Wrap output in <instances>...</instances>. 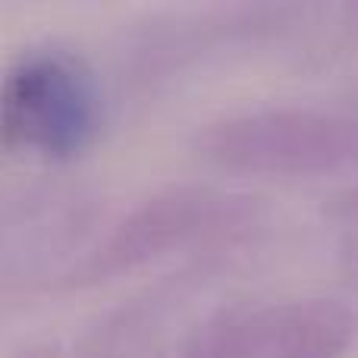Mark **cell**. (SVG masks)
Listing matches in <instances>:
<instances>
[{"instance_id":"obj_1","label":"cell","mask_w":358,"mask_h":358,"mask_svg":"<svg viewBox=\"0 0 358 358\" xmlns=\"http://www.w3.org/2000/svg\"><path fill=\"white\" fill-rule=\"evenodd\" d=\"M198 151L210 164L242 173H317L358 157L355 107L267 104L204 126Z\"/></svg>"},{"instance_id":"obj_2","label":"cell","mask_w":358,"mask_h":358,"mask_svg":"<svg viewBox=\"0 0 358 358\" xmlns=\"http://www.w3.org/2000/svg\"><path fill=\"white\" fill-rule=\"evenodd\" d=\"M355 336L358 311L343 299H273L210 317L189 358H340Z\"/></svg>"},{"instance_id":"obj_3","label":"cell","mask_w":358,"mask_h":358,"mask_svg":"<svg viewBox=\"0 0 358 358\" xmlns=\"http://www.w3.org/2000/svg\"><path fill=\"white\" fill-rule=\"evenodd\" d=\"M98 94L92 73L63 50H29L0 88V126L10 145L66 155L94 129Z\"/></svg>"},{"instance_id":"obj_4","label":"cell","mask_w":358,"mask_h":358,"mask_svg":"<svg viewBox=\"0 0 358 358\" xmlns=\"http://www.w3.org/2000/svg\"><path fill=\"white\" fill-rule=\"evenodd\" d=\"M242 210V198L227 192L208 189V185H173L138 208H132L110 233L94 245L85 258L88 273H107L120 267H132L155 255L182 245L192 236L208 229L227 227Z\"/></svg>"},{"instance_id":"obj_5","label":"cell","mask_w":358,"mask_h":358,"mask_svg":"<svg viewBox=\"0 0 358 358\" xmlns=\"http://www.w3.org/2000/svg\"><path fill=\"white\" fill-rule=\"evenodd\" d=\"M340 204H343V210H346L349 217H355V220H358V185H352V189L343 192Z\"/></svg>"}]
</instances>
